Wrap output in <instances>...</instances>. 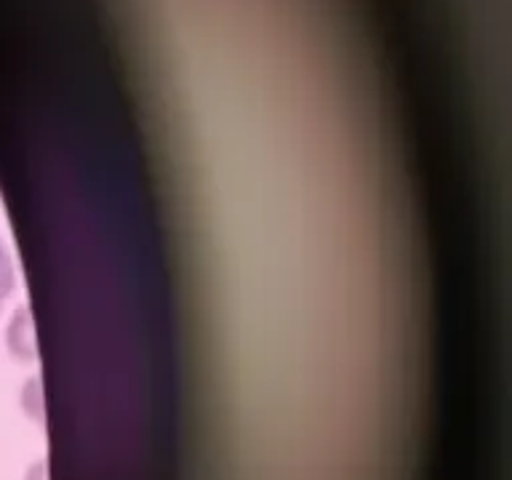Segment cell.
<instances>
[{
  "label": "cell",
  "instance_id": "6da1fadb",
  "mask_svg": "<svg viewBox=\"0 0 512 480\" xmlns=\"http://www.w3.org/2000/svg\"><path fill=\"white\" fill-rule=\"evenodd\" d=\"M0 286L6 288L8 294V288H11V264H8L6 251H3V243H0Z\"/></svg>",
  "mask_w": 512,
  "mask_h": 480
},
{
  "label": "cell",
  "instance_id": "7a4b0ae2",
  "mask_svg": "<svg viewBox=\"0 0 512 480\" xmlns=\"http://www.w3.org/2000/svg\"><path fill=\"white\" fill-rule=\"evenodd\" d=\"M3 296H6V288L0 286V299H3Z\"/></svg>",
  "mask_w": 512,
  "mask_h": 480
}]
</instances>
